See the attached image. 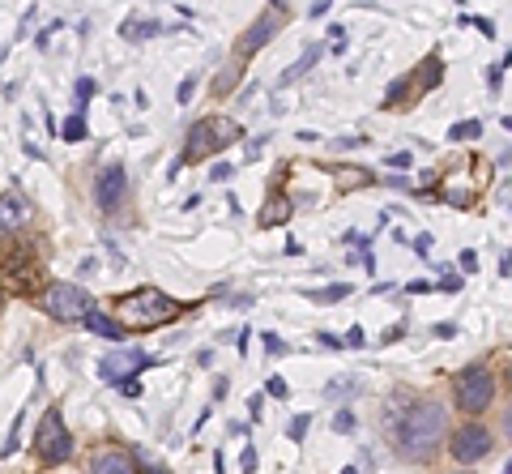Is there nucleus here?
Returning <instances> with one entry per match:
<instances>
[{
    "label": "nucleus",
    "instance_id": "1",
    "mask_svg": "<svg viewBox=\"0 0 512 474\" xmlns=\"http://www.w3.org/2000/svg\"><path fill=\"white\" fill-rule=\"evenodd\" d=\"M384 432L393 436V445L402 457H410V462H431L448 432V415H444V406L431 398L427 402L393 398L384 406Z\"/></svg>",
    "mask_w": 512,
    "mask_h": 474
},
{
    "label": "nucleus",
    "instance_id": "2",
    "mask_svg": "<svg viewBox=\"0 0 512 474\" xmlns=\"http://www.w3.org/2000/svg\"><path fill=\"white\" fill-rule=\"evenodd\" d=\"M175 312H180V304H175L171 295L154 291V287L128 291L124 299H116V316H120L128 329H154V325H167V321H175Z\"/></svg>",
    "mask_w": 512,
    "mask_h": 474
},
{
    "label": "nucleus",
    "instance_id": "3",
    "mask_svg": "<svg viewBox=\"0 0 512 474\" xmlns=\"http://www.w3.org/2000/svg\"><path fill=\"white\" fill-rule=\"evenodd\" d=\"M239 141V124L235 120H222V116H205L188 129V141H184V158L180 163H201V158H210L218 150H227Z\"/></svg>",
    "mask_w": 512,
    "mask_h": 474
},
{
    "label": "nucleus",
    "instance_id": "4",
    "mask_svg": "<svg viewBox=\"0 0 512 474\" xmlns=\"http://www.w3.org/2000/svg\"><path fill=\"white\" fill-rule=\"evenodd\" d=\"M43 312L56 316V321H86V316L99 308H94V299L82 287H73V282H52V287L43 291Z\"/></svg>",
    "mask_w": 512,
    "mask_h": 474
},
{
    "label": "nucleus",
    "instance_id": "5",
    "mask_svg": "<svg viewBox=\"0 0 512 474\" xmlns=\"http://www.w3.org/2000/svg\"><path fill=\"white\" fill-rule=\"evenodd\" d=\"M35 449H39V457H43L47 466H60V462H69V457H73V436H69V428H64V415H60L56 406L39 419Z\"/></svg>",
    "mask_w": 512,
    "mask_h": 474
},
{
    "label": "nucleus",
    "instance_id": "6",
    "mask_svg": "<svg viewBox=\"0 0 512 474\" xmlns=\"http://www.w3.org/2000/svg\"><path fill=\"white\" fill-rule=\"evenodd\" d=\"M495 398V372L487 368V363H474V368H466L457 376V402L461 410H470V415H478V410H487Z\"/></svg>",
    "mask_w": 512,
    "mask_h": 474
},
{
    "label": "nucleus",
    "instance_id": "7",
    "mask_svg": "<svg viewBox=\"0 0 512 474\" xmlns=\"http://www.w3.org/2000/svg\"><path fill=\"white\" fill-rule=\"evenodd\" d=\"M448 453H453L461 466H470V462H478V457L491 453V432L478 428V423H470V428H461L453 440H448Z\"/></svg>",
    "mask_w": 512,
    "mask_h": 474
},
{
    "label": "nucleus",
    "instance_id": "8",
    "mask_svg": "<svg viewBox=\"0 0 512 474\" xmlns=\"http://www.w3.org/2000/svg\"><path fill=\"white\" fill-rule=\"evenodd\" d=\"M282 18H286V5H269L261 18H256L252 26H248V35L239 39V56H252L256 47H265L269 39L278 35V26H282Z\"/></svg>",
    "mask_w": 512,
    "mask_h": 474
},
{
    "label": "nucleus",
    "instance_id": "9",
    "mask_svg": "<svg viewBox=\"0 0 512 474\" xmlns=\"http://www.w3.org/2000/svg\"><path fill=\"white\" fill-rule=\"evenodd\" d=\"M124 193H128V171L120 167V163H111V167H103L99 171V180H94V201H99V210H116V205L124 201Z\"/></svg>",
    "mask_w": 512,
    "mask_h": 474
},
{
    "label": "nucleus",
    "instance_id": "10",
    "mask_svg": "<svg viewBox=\"0 0 512 474\" xmlns=\"http://www.w3.org/2000/svg\"><path fill=\"white\" fill-rule=\"evenodd\" d=\"M141 368H150V355L146 351H116V355H107L103 363H99V372L107 376L111 385H124V381H133V372H141Z\"/></svg>",
    "mask_w": 512,
    "mask_h": 474
},
{
    "label": "nucleus",
    "instance_id": "11",
    "mask_svg": "<svg viewBox=\"0 0 512 474\" xmlns=\"http://www.w3.org/2000/svg\"><path fill=\"white\" fill-rule=\"evenodd\" d=\"M39 261L35 257H30V248L22 252V257H9V287L13 291H22V295H30V291H35L39 287Z\"/></svg>",
    "mask_w": 512,
    "mask_h": 474
},
{
    "label": "nucleus",
    "instance_id": "12",
    "mask_svg": "<svg viewBox=\"0 0 512 474\" xmlns=\"http://www.w3.org/2000/svg\"><path fill=\"white\" fill-rule=\"evenodd\" d=\"M30 218V205L22 193H5L0 197V235H18V227Z\"/></svg>",
    "mask_w": 512,
    "mask_h": 474
},
{
    "label": "nucleus",
    "instance_id": "13",
    "mask_svg": "<svg viewBox=\"0 0 512 474\" xmlns=\"http://www.w3.org/2000/svg\"><path fill=\"white\" fill-rule=\"evenodd\" d=\"M94 474H137V466L124 449H103L99 457H94Z\"/></svg>",
    "mask_w": 512,
    "mask_h": 474
},
{
    "label": "nucleus",
    "instance_id": "14",
    "mask_svg": "<svg viewBox=\"0 0 512 474\" xmlns=\"http://www.w3.org/2000/svg\"><path fill=\"white\" fill-rule=\"evenodd\" d=\"M282 223H291V201H286L282 193H274L265 201V210L256 214V227H282Z\"/></svg>",
    "mask_w": 512,
    "mask_h": 474
},
{
    "label": "nucleus",
    "instance_id": "15",
    "mask_svg": "<svg viewBox=\"0 0 512 474\" xmlns=\"http://www.w3.org/2000/svg\"><path fill=\"white\" fill-rule=\"evenodd\" d=\"M320 56H325V47H320V43H312V47H308V52H303V56L295 60V65H291V69H286V73L278 77V86H291V82H299V77H303V73H308V69L316 65V60H320Z\"/></svg>",
    "mask_w": 512,
    "mask_h": 474
},
{
    "label": "nucleus",
    "instance_id": "16",
    "mask_svg": "<svg viewBox=\"0 0 512 474\" xmlns=\"http://www.w3.org/2000/svg\"><path fill=\"white\" fill-rule=\"evenodd\" d=\"M86 329H90V334H99V338H111V342H120V338H124V334H120V325H116V321H107L103 312H90V316H86Z\"/></svg>",
    "mask_w": 512,
    "mask_h": 474
},
{
    "label": "nucleus",
    "instance_id": "17",
    "mask_svg": "<svg viewBox=\"0 0 512 474\" xmlns=\"http://www.w3.org/2000/svg\"><path fill=\"white\" fill-rule=\"evenodd\" d=\"M158 30H163V26H158V22H128V26L120 30V35H124L128 43H141V39H150V35H158Z\"/></svg>",
    "mask_w": 512,
    "mask_h": 474
},
{
    "label": "nucleus",
    "instance_id": "18",
    "mask_svg": "<svg viewBox=\"0 0 512 474\" xmlns=\"http://www.w3.org/2000/svg\"><path fill=\"white\" fill-rule=\"evenodd\" d=\"M86 133H90V129H86V116L73 112L69 120H64V133H60V137H64V141H86Z\"/></svg>",
    "mask_w": 512,
    "mask_h": 474
},
{
    "label": "nucleus",
    "instance_id": "19",
    "mask_svg": "<svg viewBox=\"0 0 512 474\" xmlns=\"http://www.w3.org/2000/svg\"><path fill=\"white\" fill-rule=\"evenodd\" d=\"M478 133H483V124H478V120H461V124L448 129V137H453V141H474Z\"/></svg>",
    "mask_w": 512,
    "mask_h": 474
},
{
    "label": "nucleus",
    "instance_id": "20",
    "mask_svg": "<svg viewBox=\"0 0 512 474\" xmlns=\"http://www.w3.org/2000/svg\"><path fill=\"white\" fill-rule=\"evenodd\" d=\"M239 73H244V65H231L227 73H218V77H214V90H218V94H222V90H231V86L239 82Z\"/></svg>",
    "mask_w": 512,
    "mask_h": 474
},
{
    "label": "nucleus",
    "instance_id": "21",
    "mask_svg": "<svg viewBox=\"0 0 512 474\" xmlns=\"http://www.w3.org/2000/svg\"><path fill=\"white\" fill-rule=\"evenodd\" d=\"M333 428H338L342 436L355 432V410H338V415H333Z\"/></svg>",
    "mask_w": 512,
    "mask_h": 474
},
{
    "label": "nucleus",
    "instance_id": "22",
    "mask_svg": "<svg viewBox=\"0 0 512 474\" xmlns=\"http://www.w3.org/2000/svg\"><path fill=\"white\" fill-rule=\"evenodd\" d=\"M419 77H423V82H427V86H436V82H440V60H436V56H431V60H427V65H423V73H419Z\"/></svg>",
    "mask_w": 512,
    "mask_h": 474
},
{
    "label": "nucleus",
    "instance_id": "23",
    "mask_svg": "<svg viewBox=\"0 0 512 474\" xmlns=\"http://www.w3.org/2000/svg\"><path fill=\"white\" fill-rule=\"evenodd\" d=\"M192 90H197V77H184V82H180V94H175V103H192Z\"/></svg>",
    "mask_w": 512,
    "mask_h": 474
},
{
    "label": "nucleus",
    "instance_id": "24",
    "mask_svg": "<svg viewBox=\"0 0 512 474\" xmlns=\"http://www.w3.org/2000/svg\"><path fill=\"white\" fill-rule=\"evenodd\" d=\"M94 90H99V86H94V77H82V82H77V103H86Z\"/></svg>",
    "mask_w": 512,
    "mask_h": 474
},
{
    "label": "nucleus",
    "instance_id": "25",
    "mask_svg": "<svg viewBox=\"0 0 512 474\" xmlns=\"http://www.w3.org/2000/svg\"><path fill=\"white\" fill-rule=\"evenodd\" d=\"M342 346H355V351H359V346H367V334H363V325H355V329H350V334H346V342Z\"/></svg>",
    "mask_w": 512,
    "mask_h": 474
},
{
    "label": "nucleus",
    "instance_id": "26",
    "mask_svg": "<svg viewBox=\"0 0 512 474\" xmlns=\"http://www.w3.org/2000/svg\"><path fill=\"white\" fill-rule=\"evenodd\" d=\"M350 389H359V381H338V385H329L325 398H338V393H350Z\"/></svg>",
    "mask_w": 512,
    "mask_h": 474
},
{
    "label": "nucleus",
    "instance_id": "27",
    "mask_svg": "<svg viewBox=\"0 0 512 474\" xmlns=\"http://www.w3.org/2000/svg\"><path fill=\"white\" fill-rule=\"evenodd\" d=\"M308 415H295V423H291V440H303V432H308Z\"/></svg>",
    "mask_w": 512,
    "mask_h": 474
},
{
    "label": "nucleus",
    "instance_id": "28",
    "mask_svg": "<svg viewBox=\"0 0 512 474\" xmlns=\"http://www.w3.org/2000/svg\"><path fill=\"white\" fill-rule=\"evenodd\" d=\"M350 295V287H346V282H338V287H329V291H320L316 299H346Z\"/></svg>",
    "mask_w": 512,
    "mask_h": 474
},
{
    "label": "nucleus",
    "instance_id": "29",
    "mask_svg": "<svg viewBox=\"0 0 512 474\" xmlns=\"http://www.w3.org/2000/svg\"><path fill=\"white\" fill-rule=\"evenodd\" d=\"M410 163H414V158H410V150H402V154H393V158H389V167H393V171H406Z\"/></svg>",
    "mask_w": 512,
    "mask_h": 474
},
{
    "label": "nucleus",
    "instance_id": "30",
    "mask_svg": "<svg viewBox=\"0 0 512 474\" xmlns=\"http://www.w3.org/2000/svg\"><path fill=\"white\" fill-rule=\"evenodd\" d=\"M261 338H265V351H269V355H282V351H286L278 334H261Z\"/></svg>",
    "mask_w": 512,
    "mask_h": 474
},
{
    "label": "nucleus",
    "instance_id": "31",
    "mask_svg": "<svg viewBox=\"0 0 512 474\" xmlns=\"http://www.w3.org/2000/svg\"><path fill=\"white\" fill-rule=\"evenodd\" d=\"M402 334H406V329H402V325H389V329H384V334H380V342H384V346H393V342H397V338H402Z\"/></svg>",
    "mask_w": 512,
    "mask_h": 474
},
{
    "label": "nucleus",
    "instance_id": "32",
    "mask_svg": "<svg viewBox=\"0 0 512 474\" xmlns=\"http://www.w3.org/2000/svg\"><path fill=\"white\" fill-rule=\"evenodd\" d=\"M286 393H291V389H286V381H282V376H274V381H269V398H286Z\"/></svg>",
    "mask_w": 512,
    "mask_h": 474
},
{
    "label": "nucleus",
    "instance_id": "33",
    "mask_svg": "<svg viewBox=\"0 0 512 474\" xmlns=\"http://www.w3.org/2000/svg\"><path fill=\"white\" fill-rule=\"evenodd\" d=\"M231 176H235V167H227V163H222V167H214V171H210V180H214V184H222V180H231Z\"/></svg>",
    "mask_w": 512,
    "mask_h": 474
},
{
    "label": "nucleus",
    "instance_id": "34",
    "mask_svg": "<svg viewBox=\"0 0 512 474\" xmlns=\"http://www.w3.org/2000/svg\"><path fill=\"white\" fill-rule=\"evenodd\" d=\"M504 65H508V60H504ZM504 65H495V69L487 73V82H491V90H495V86H500V82H504Z\"/></svg>",
    "mask_w": 512,
    "mask_h": 474
},
{
    "label": "nucleus",
    "instance_id": "35",
    "mask_svg": "<svg viewBox=\"0 0 512 474\" xmlns=\"http://www.w3.org/2000/svg\"><path fill=\"white\" fill-rule=\"evenodd\" d=\"M342 240H346V244H359V248H367V235H359V231H346Z\"/></svg>",
    "mask_w": 512,
    "mask_h": 474
},
{
    "label": "nucleus",
    "instance_id": "36",
    "mask_svg": "<svg viewBox=\"0 0 512 474\" xmlns=\"http://www.w3.org/2000/svg\"><path fill=\"white\" fill-rule=\"evenodd\" d=\"M410 291H414V295H423V291H431V282H427V278H414V282H410Z\"/></svg>",
    "mask_w": 512,
    "mask_h": 474
},
{
    "label": "nucleus",
    "instance_id": "37",
    "mask_svg": "<svg viewBox=\"0 0 512 474\" xmlns=\"http://www.w3.org/2000/svg\"><path fill=\"white\" fill-rule=\"evenodd\" d=\"M320 346H329V351H338L342 338H333V334H320Z\"/></svg>",
    "mask_w": 512,
    "mask_h": 474
},
{
    "label": "nucleus",
    "instance_id": "38",
    "mask_svg": "<svg viewBox=\"0 0 512 474\" xmlns=\"http://www.w3.org/2000/svg\"><path fill=\"white\" fill-rule=\"evenodd\" d=\"M414 248H419L423 257H427V252H431V235H419V240H414Z\"/></svg>",
    "mask_w": 512,
    "mask_h": 474
},
{
    "label": "nucleus",
    "instance_id": "39",
    "mask_svg": "<svg viewBox=\"0 0 512 474\" xmlns=\"http://www.w3.org/2000/svg\"><path fill=\"white\" fill-rule=\"evenodd\" d=\"M342 474H363V470H359V466H346V470H342Z\"/></svg>",
    "mask_w": 512,
    "mask_h": 474
}]
</instances>
